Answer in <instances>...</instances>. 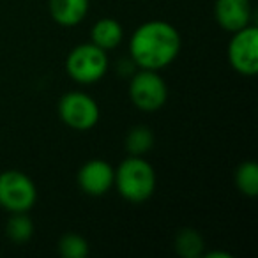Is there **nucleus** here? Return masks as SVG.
Here are the masks:
<instances>
[{
	"label": "nucleus",
	"instance_id": "nucleus-9",
	"mask_svg": "<svg viewBox=\"0 0 258 258\" xmlns=\"http://www.w3.org/2000/svg\"><path fill=\"white\" fill-rule=\"evenodd\" d=\"M214 15L223 29L237 32L249 23L251 4L249 0H216Z\"/></svg>",
	"mask_w": 258,
	"mask_h": 258
},
{
	"label": "nucleus",
	"instance_id": "nucleus-8",
	"mask_svg": "<svg viewBox=\"0 0 258 258\" xmlns=\"http://www.w3.org/2000/svg\"><path fill=\"white\" fill-rule=\"evenodd\" d=\"M115 170L103 159H90L80 168L78 184L83 193L101 197L113 187Z\"/></svg>",
	"mask_w": 258,
	"mask_h": 258
},
{
	"label": "nucleus",
	"instance_id": "nucleus-17",
	"mask_svg": "<svg viewBox=\"0 0 258 258\" xmlns=\"http://www.w3.org/2000/svg\"><path fill=\"white\" fill-rule=\"evenodd\" d=\"M216 256H223V258H230L228 253H209L207 258H216Z\"/></svg>",
	"mask_w": 258,
	"mask_h": 258
},
{
	"label": "nucleus",
	"instance_id": "nucleus-1",
	"mask_svg": "<svg viewBox=\"0 0 258 258\" xmlns=\"http://www.w3.org/2000/svg\"><path fill=\"white\" fill-rule=\"evenodd\" d=\"M129 51L135 64L142 69L158 71L177 58L180 51V36L175 27L166 22H147L135 30Z\"/></svg>",
	"mask_w": 258,
	"mask_h": 258
},
{
	"label": "nucleus",
	"instance_id": "nucleus-13",
	"mask_svg": "<svg viewBox=\"0 0 258 258\" xmlns=\"http://www.w3.org/2000/svg\"><path fill=\"white\" fill-rule=\"evenodd\" d=\"M175 249L180 256L197 258L204 249V239L198 232L191 228H182L175 235Z\"/></svg>",
	"mask_w": 258,
	"mask_h": 258
},
{
	"label": "nucleus",
	"instance_id": "nucleus-15",
	"mask_svg": "<svg viewBox=\"0 0 258 258\" xmlns=\"http://www.w3.org/2000/svg\"><path fill=\"white\" fill-rule=\"evenodd\" d=\"M235 184L240 193L247 197H256L258 195V165L253 161H246L237 168Z\"/></svg>",
	"mask_w": 258,
	"mask_h": 258
},
{
	"label": "nucleus",
	"instance_id": "nucleus-14",
	"mask_svg": "<svg viewBox=\"0 0 258 258\" xmlns=\"http://www.w3.org/2000/svg\"><path fill=\"white\" fill-rule=\"evenodd\" d=\"M15 216H11L6 226V233L8 237L16 244H23L32 237L34 233V223L25 212H13Z\"/></svg>",
	"mask_w": 258,
	"mask_h": 258
},
{
	"label": "nucleus",
	"instance_id": "nucleus-4",
	"mask_svg": "<svg viewBox=\"0 0 258 258\" xmlns=\"http://www.w3.org/2000/svg\"><path fill=\"white\" fill-rule=\"evenodd\" d=\"M37 198L36 184L29 175L18 170L0 173V207L9 212H27Z\"/></svg>",
	"mask_w": 258,
	"mask_h": 258
},
{
	"label": "nucleus",
	"instance_id": "nucleus-6",
	"mask_svg": "<svg viewBox=\"0 0 258 258\" xmlns=\"http://www.w3.org/2000/svg\"><path fill=\"white\" fill-rule=\"evenodd\" d=\"M60 118L76 131H89L99 120L97 103L83 92H69L58 103Z\"/></svg>",
	"mask_w": 258,
	"mask_h": 258
},
{
	"label": "nucleus",
	"instance_id": "nucleus-2",
	"mask_svg": "<svg viewBox=\"0 0 258 258\" xmlns=\"http://www.w3.org/2000/svg\"><path fill=\"white\" fill-rule=\"evenodd\" d=\"M115 186L122 198L133 204L149 200L156 189L154 168L140 156H129L115 172Z\"/></svg>",
	"mask_w": 258,
	"mask_h": 258
},
{
	"label": "nucleus",
	"instance_id": "nucleus-3",
	"mask_svg": "<svg viewBox=\"0 0 258 258\" xmlns=\"http://www.w3.org/2000/svg\"><path fill=\"white\" fill-rule=\"evenodd\" d=\"M68 75L78 83H94L106 75L108 57L106 51L101 50L94 43L78 44L71 50L66 62Z\"/></svg>",
	"mask_w": 258,
	"mask_h": 258
},
{
	"label": "nucleus",
	"instance_id": "nucleus-16",
	"mask_svg": "<svg viewBox=\"0 0 258 258\" xmlns=\"http://www.w3.org/2000/svg\"><path fill=\"white\" fill-rule=\"evenodd\" d=\"M58 251L66 258H83L89 253V244L83 237L76 235V233H68L58 242Z\"/></svg>",
	"mask_w": 258,
	"mask_h": 258
},
{
	"label": "nucleus",
	"instance_id": "nucleus-12",
	"mask_svg": "<svg viewBox=\"0 0 258 258\" xmlns=\"http://www.w3.org/2000/svg\"><path fill=\"white\" fill-rule=\"evenodd\" d=\"M154 145V135L145 125L133 127L125 137V149L131 156H142L149 152Z\"/></svg>",
	"mask_w": 258,
	"mask_h": 258
},
{
	"label": "nucleus",
	"instance_id": "nucleus-5",
	"mask_svg": "<svg viewBox=\"0 0 258 258\" xmlns=\"http://www.w3.org/2000/svg\"><path fill=\"white\" fill-rule=\"evenodd\" d=\"M129 96L135 106L144 111L159 110L166 103L168 90L161 76L152 69H142L131 78L129 83Z\"/></svg>",
	"mask_w": 258,
	"mask_h": 258
},
{
	"label": "nucleus",
	"instance_id": "nucleus-11",
	"mask_svg": "<svg viewBox=\"0 0 258 258\" xmlns=\"http://www.w3.org/2000/svg\"><path fill=\"white\" fill-rule=\"evenodd\" d=\"M122 25L113 18H101L92 27V43L99 46L101 50L108 51L118 46L122 41Z\"/></svg>",
	"mask_w": 258,
	"mask_h": 258
},
{
	"label": "nucleus",
	"instance_id": "nucleus-7",
	"mask_svg": "<svg viewBox=\"0 0 258 258\" xmlns=\"http://www.w3.org/2000/svg\"><path fill=\"white\" fill-rule=\"evenodd\" d=\"M228 60L237 73L254 76L258 73V29L244 27L233 32L228 44Z\"/></svg>",
	"mask_w": 258,
	"mask_h": 258
},
{
	"label": "nucleus",
	"instance_id": "nucleus-10",
	"mask_svg": "<svg viewBox=\"0 0 258 258\" xmlns=\"http://www.w3.org/2000/svg\"><path fill=\"white\" fill-rule=\"evenodd\" d=\"M89 13V0H50V15L58 25L73 27Z\"/></svg>",
	"mask_w": 258,
	"mask_h": 258
}]
</instances>
